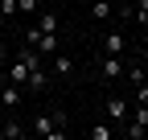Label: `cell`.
Segmentation results:
<instances>
[{
  "label": "cell",
  "instance_id": "obj_15",
  "mask_svg": "<svg viewBox=\"0 0 148 140\" xmlns=\"http://www.w3.org/2000/svg\"><path fill=\"white\" fill-rule=\"evenodd\" d=\"M53 124H58V128H62V132H66V128H70V119H66V111H62V107H53Z\"/></svg>",
  "mask_w": 148,
  "mask_h": 140
},
{
  "label": "cell",
  "instance_id": "obj_17",
  "mask_svg": "<svg viewBox=\"0 0 148 140\" xmlns=\"http://www.w3.org/2000/svg\"><path fill=\"white\" fill-rule=\"evenodd\" d=\"M16 8L21 12H37V0H16Z\"/></svg>",
  "mask_w": 148,
  "mask_h": 140
},
{
  "label": "cell",
  "instance_id": "obj_19",
  "mask_svg": "<svg viewBox=\"0 0 148 140\" xmlns=\"http://www.w3.org/2000/svg\"><path fill=\"white\" fill-rule=\"evenodd\" d=\"M0 111H4V103H0Z\"/></svg>",
  "mask_w": 148,
  "mask_h": 140
},
{
  "label": "cell",
  "instance_id": "obj_4",
  "mask_svg": "<svg viewBox=\"0 0 148 140\" xmlns=\"http://www.w3.org/2000/svg\"><path fill=\"white\" fill-rule=\"evenodd\" d=\"M103 54H115V58H123V54H127V37H123L119 29H111L107 37H103Z\"/></svg>",
  "mask_w": 148,
  "mask_h": 140
},
{
  "label": "cell",
  "instance_id": "obj_13",
  "mask_svg": "<svg viewBox=\"0 0 148 140\" xmlns=\"http://www.w3.org/2000/svg\"><path fill=\"white\" fill-rule=\"evenodd\" d=\"M132 16L140 21V29H148V0H136V8H132Z\"/></svg>",
  "mask_w": 148,
  "mask_h": 140
},
{
  "label": "cell",
  "instance_id": "obj_1",
  "mask_svg": "<svg viewBox=\"0 0 148 140\" xmlns=\"http://www.w3.org/2000/svg\"><path fill=\"white\" fill-rule=\"evenodd\" d=\"M29 128H33L37 136H45V140H66V132H62L58 124H53V111H37Z\"/></svg>",
  "mask_w": 148,
  "mask_h": 140
},
{
  "label": "cell",
  "instance_id": "obj_12",
  "mask_svg": "<svg viewBox=\"0 0 148 140\" xmlns=\"http://www.w3.org/2000/svg\"><path fill=\"white\" fill-rule=\"evenodd\" d=\"M111 12H115V8H111V0H95V4H90V16H95V21H107Z\"/></svg>",
  "mask_w": 148,
  "mask_h": 140
},
{
  "label": "cell",
  "instance_id": "obj_14",
  "mask_svg": "<svg viewBox=\"0 0 148 140\" xmlns=\"http://www.w3.org/2000/svg\"><path fill=\"white\" fill-rule=\"evenodd\" d=\"M16 12H21V8H16V0H0V16H4V21L16 16Z\"/></svg>",
  "mask_w": 148,
  "mask_h": 140
},
{
  "label": "cell",
  "instance_id": "obj_3",
  "mask_svg": "<svg viewBox=\"0 0 148 140\" xmlns=\"http://www.w3.org/2000/svg\"><path fill=\"white\" fill-rule=\"evenodd\" d=\"M99 74H103V82H119V78L127 74V66H123V58H115V54H103Z\"/></svg>",
  "mask_w": 148,
  "mask_h": 140
},
{
  "label": "cell",
  "instance_id": "obj_6",
  "mask_svg": "<svg viewBox=\"0 0 148 140\" xmlns=\"http://www.w3.org/2000/svg\"><path fill=\"white\" fill-rule=\"evenodd\" d=\"M25 132H29V128H25V124H21V119H12V115H8V119H4V124H0V136H4V140H21V136H25Z\"/></svg>",
  "mask_w": 148,
  "mask_h": 140
},
{
  "label": "cell",
  "instance_id": "obj_16",
  "mask_svg": "<svg viewBox=\"0 0 148 140\" xmlns=\"http://www.w3.org/2000/svg\"><path fill=\"white\" fill-rule=\"evenodd\" d=\"M136 103H144V107H148V82H136Z\"/></svg>",
  "mask_w": 148,
  "mask_h": 140
},
{
  "label": "cell",
  "instance_id": "obj_9",
  "mask_svg": "<svg viewBox=\"0 0 148 140\" xmlns=\"http://www.w3.org/2000/svg\"><path fill=\"white\" fill-rule=\"evenodd\" d=\"M45 86H49V74H45V66L29 70V86H25V91H45Z\"/></svg>",
  "mask_w": 148,
  "mask_h": 140
},
{
  "label": "cell",
  "instance_id": "obj_5",
  "mask_svg": "<svg viewBox=\"0 0 148 140\" xmlns=\"http://www.w3.org/2000/svg\"><path fill=\"white\" fill-rule=\"evenodd\" d=\"M21 99H25V86H21V82H4V91H0V103H4V111H12Z\"/></svg>",
  "mask_w": 148,
  "mask_h": 140
},
{
  "label": "cell",
  "instance_id": "obj_11",
  "mask_svg": "<svg viewBox=\"0 0 148 140\" xmlns=\"http://www.w3.org/2000/svg\"><path fill=\"white\" fill-rule=\"evenodd\" d=\"M86 136H90V140H111V136H115V124H111V119H107V124H95Z\"/></svg>",
  "mask_w": 148,
  "mask_h": 140
},
{
  "label": "cell",
  "instance_id": "obj_7",
  "mask_svg": "<svg viewBox=\"0 0 148 140\" xmlns=\"http://www.w3.org/2000/svg\"><path fill=\"white\" fill-rule=\"evenodd\" d=\"M37 49H41V58L49 62L53 54H58V33H41V37H37Z\"/></svg>",
  "mask_w": 148,
  "mask_h": 140
},
{
  "label": "cell",
  "instance_id": "obj_10",
  "mask_svg": "<svg viewBox=\"0 0 148 140\" xmlns=\"http://www.w3.org/2000/svg\"><path fill=\"white\" fill-rule=\"evenodd\" d=\"M49 66H53V74H62V78H66L70 70H74V62H70L66 54H53V58H49Z\"/></svg>",
  "mask_w": 148,
  "mask_h": 140
},
{
  "label": "cell",
  "instance_id": "obj_2",
  "mask_svg": "<svg viewBox=\"0 0 148 140\" xmlns=\"http://www.w3.org/2000/svg\"><path fill=\"white\" fill-rule=\"evenodd\" d=\"M107 119H111L115 128H123L127 119H132V107H127L123 95H107Z\"/></svg>",
  "mask_w": 148,
  "mask_h": 140
},
{
  "label": "cell",
  "instance_id": "obj_8",
  "mask_svg": "<svg viewBox=\"0 0 148 140\" xmlns=\"http://www.w3.org/2000/svg\"><path fill=\"white\" fill-rule=\"evenodd\" d=\"M58 21H62L58 8H45L41 16H37V29H41V33H58Z\"/></svg>",
  "mask_w": 148,
  "mask_h": 140
},
{
  "label": "cell",
  "instance_id": "obj_18",
  "mask_svg": "<svg viewBox=\"0 0 148 140\" xmlns=\"http://www.w3.org/2000/svg\"><path fill=\"white\" fill-rule=\"evenodd\" d=\"M8 66V45H0V70Z\"/></svg>",
  "mask_w": 148,
  "mask_h": 140
}]
</instances>
